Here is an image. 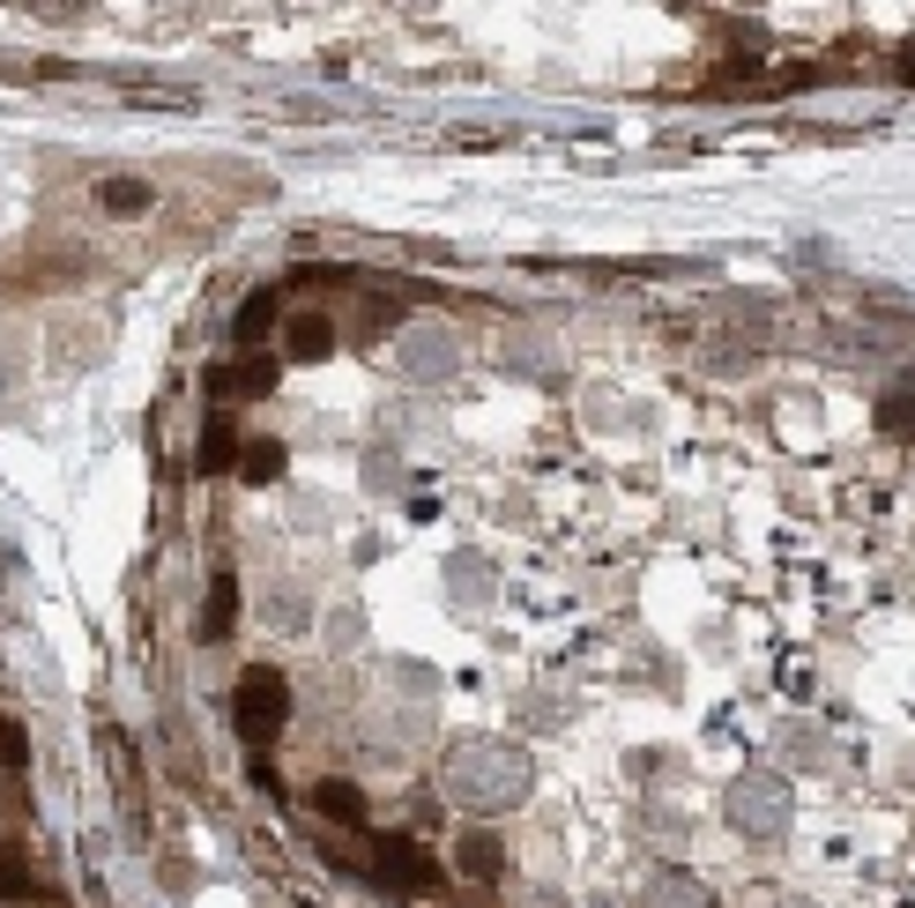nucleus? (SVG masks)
Segmentation results:
<instances>
[{"instance_id":"f257e3e1","label":"nucleus","mask_w":915,"mask_h":908,"mask_svg":"<svg viewBox=\"0 0 915 908\" xmlns=\"http://www.w3.org/2000/svg\"><path fill=\"white\" fill-rule=\"evenodd\" d=\"M276 715H284V685H276L268 670H253L246 685H239V730H246V738H268Z\"/></svg>"}]
</instances>
